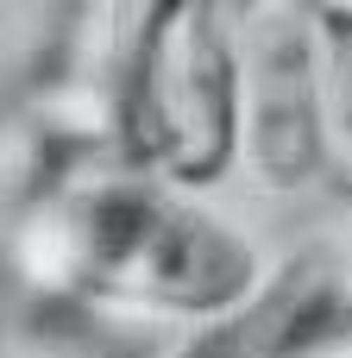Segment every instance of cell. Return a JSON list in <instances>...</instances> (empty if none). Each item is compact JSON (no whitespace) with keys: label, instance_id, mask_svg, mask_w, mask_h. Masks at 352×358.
<instances>
[{"label":"cell","instance_id":"obj_6","mask_svg":"<svg viewBox=\"0 0 352 358\" xmlns=\"http://www.w3.org/2000/svg\"><path fill=\"white\" fill-rule=\"evenodd\" d=\"M0 358H6V308H0Z\"/></svg>","mask_w":352,"mask_h":358},{"label":"cell","instance_id":"obj_1","mask_svg":"<svg viewBox=\"0 0 352 358\" xmlns=\"http://www.w3.org/2000/svg\"><path fill=\"white\" fill-rule=\"evenodd\" d=\"M25 271L76 302L220 327L265 296L258 252L239 227L157 176L63 182L19 227Z\"/></svg>","mask_w":352,"mask_h":358},{"label":"cell","instance_id":"obj_4","mask_svg":"<svg viewBox=\"0 0 352 358\" xmlns=\"http://www.w3.org/2000/svg\"><path fill=\"white\" fill-rule=\"evenodd\" d=\"M334 296H340L334 264L315 258V252H302V258H290V264L265 283V296H258L246 315H233V321H220V327H195L170 358H290V346L302 340V327H309Z\"/></svg>","mask_w":352,"mask_h":358},{"label":"cell","instance_id":"obj_5","mask_svg":"<svg viewBox=\"0 0 352 358\" xmlns=\"http://www.w3.org/2000/svg\"><path fill=\"white\" fill-rule=\"evenodd\" d=\"M321 94H328V170L352 182V6H315Z\"/></svg>","mask_w":352,"mask_h":358},{"label":"cell","instance_id":"obj_3","mask_svg":"<svg viewBox=\"0 0 352 358\" xmlns=\"http://www.w3.org/2000/svg\"><path fill=\"white\" fill-rule=\"evenodd\" d=\"M239 44V151L271 189H309L328 176V94L315 6L265 0L233 6Z\"/></svg>","mask_w":352,"mask_h":358},{"label":"cell","instance_id":"obj_2","mask_svg":"<svg viewBox=\"0 0 352 358\" xmlns=\"http://www.w3.org/2000/svg\"><path fill=\"white\" fill-rule=\"evenodd\" d=\"M113 145L139 176L208 189L239 151V44L233 6H145L120 69Z\"/></svg>","mask_w":352,"mask_h":358}]
</instances>
